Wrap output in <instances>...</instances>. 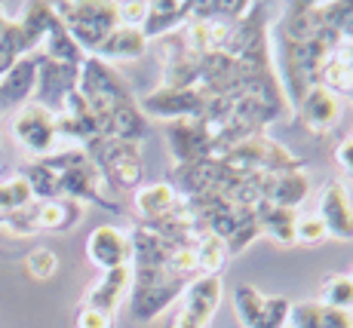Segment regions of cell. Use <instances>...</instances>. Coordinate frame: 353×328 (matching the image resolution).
<instances>
[{"label":"cell","mask_w":353,"mask_h":328,"mask_svg":"<svg viewBox=\"0 0 353 328\" xmlns=\"http://www.w3.org/2000/svg\"><path fill=\"white\" fill-rule=\"evenodd\" d=\"M83 221V206L74 200H46L37 203V230L46 234H68Z\"/></svg>","instance_id":"obj_27"},{"label":"cell","mask_w":353,"mask_h":328,"mask_svg":"<svg viewBox=\"0 0 353 328\" xmlns=\"http://www.w3.org/2000/svg\"><path fill=\"white\" fill-rule=\"evenodd\" d=\"M347 279H350V283H353V270H350V273H347Z\"/></svg>","instance_id":"obj_45"},{"label":"cell","mask_w":353,"mask_h":328,"mask_svg":"<svg viewBox=\"0 0 353 328\" xmlns=\"http://www.w3.org/2000/svg\"><path fill=\"white\" fill-rule=\"evenodd\" d=\"M148 16V3H117V19L120 25H129V28H141Z\"/></svg>","instance_id":"obj_42"},{"label":"cell","mask_w":353,"mask_h":328,"mask_svg":"<svg viewBox=\"0 0 353 328\" xmlns=\"http://www.w3.org/2000/svg\"><path fill=\"white\" fill-rule=\"evenodd\" d=\"M163 135H166L169 156L172 166H191L200 160H219L209 139L206 126L200 120H169L163 123Z\"/></svg>","instance_id":"obj_13"},{"label":"cell","mask_w":353,"mask_h":328,"mask_svg":"<svg viewBox=\"0 0 353 328\" xmlns=\"http://www.w3.org/2000/svg\"><path fill=\"white\" fill-rule=\"evenodd\" d=\"M212 95H206L200 86H188V90H172V86H157L154 92L141 95L139 107L145 117L160 120H200L206 114Z\"/></svg>","instance_id":"obj_9"},{"label":"cell","mask_w":353,"mask_h":328,"mask_svg":"<svg viewBox=\"0 0 353 328\" xmlns=\"http://www.w3.org/2000/svg\"><path fill=\"white\" fill-rule=\"evenodd\" d=\"M34 56H37V86H34L31 101L46 107L50 114H59L65 107L68 95L77 90L80 68L65 65V61H52L43 52H34Z\"/></svg>","instance_id":"obj_11"},{"label":"cell","mask_w":353,"mask_h":328,"mask_svg":"<svg viewBox=\"0 0 353 328\" xmlns=\"http://www.w3.org/2000/svg\"><path fill=\"white\" fill-rule=\"evenodd\" d=\"M320 328H353V310H335V307H323Z\"/></svg>","instance_id":"obj_43"},{"label":"cell","mask_w":353,"mask_h":328,"mask_svg":"<svg viewBox=\"0 0 353 328\" xmlns=\"http://www.w3.org/2000/svg\"><path fill=\"white\" fill-rule=\"evenodd\" d=\"M289 310H292L289 298H268L264 300L261 316L255 319L252 328H286L289 325Z\"/></svg>","instance_id":"obj_38"},{"label":"cell","mask_w":353,"mask_h":328,"mask_svg":"<svg viewBox=\"0 0 353 328\" xmlns=\"http://www.w3.org/2000/svg\"><path fill=\"white\" fill-rule=\"evenodd\" d=\"M34 86H37V56L31 52V56H22L0 77V111L28 105Z\"/></svg>","instance_id":"obj_23"},{"label":"cell","mask_w":353,"mask_h":328,"mask_svg":"<svg viewBox=\"0 0 353 328\" xmlns=\"http://www.w3.org/2000/svg\"><path fill=\"white\" fill-rule=\"evenodd\" d=\"M12 139L19 141L25 150H28L31 156H50L52 150H56V114H50L46 107L34 105H22L16 111V117H12Z\"/></svg>","instance_id":"obj_12"},{"label":"cell","mask_w":353,"mask_h":328,"mask_svg":"<svg viewBox=\"0 0 353 328\" xmlns=\"http://www.w3.org/2000/svg\"><path fill=\"white\" fill-rule=\"evenodd\" d=\"M148 50V40L141 28H129V25H117L111 34L105 37V43L96 50V59L101 61H135L141 59Z\"/></svg>","instance_id":"obj_26"},{"label":"cell","mask_w":353,"mask_h":328,"mask_svg":"<svg viewBox=\"0 0 353 328\" xmlns=\"http://www.w3.org/2000/svg\"><path fill=\"white\" fill-rule=\"evenodd\" d=\"M74 325L77 328H111L114 316L105 310H96V307H80L77 316H74Z\"/></svg>","instance_id":"obj_41"},{"label":"cell","mask_w":353,"mask_h":328,"mask_svg":"<svg viewBox=\"0 0 353 328\" xmlns=\"http://www.w3.org/2000/svg\"><path fill=\"white\" fill-rule=\"evenodd\" d=\"M191 276L175 273L169 267H132V283H129V316L135 322H154L163 316L169 304H175L185 295Z\"/></svg>","instance_id":"obj_4"},{"label":"cell","mask_w":353,"mask_h":328,"mask_svg":"<svg viewBox=\"0 0 353 328\" xmlns=\"http://www.w3.org/2000/svg\"><path fill=\"white\" fill-rule=\"evenodd\" d=\"M56 178H59V196H62V200H74V203H80V206L92 203V206H99L105 212H120L117 203L105 194V181H101L99 169L92 166V160L86 156V150L74 166L62 169Z\"/></svg>","instance_id":"obj_10"},{"label":"cell","mask_w":353,"mask_h":328,"mask_svg":"<svg viewBox=\"0 0 353 328\" xmlns=\"http://www.w3.org/2000/svg\"><path fill=\"white\" fill-rule=\"evenodd\" d=\"M132 200H135V212H139V224H157L163 218L185 209V200L175 194V187L169 181L141 184L132 194Z\"/></svg>","instance_id":"obj_21"},{"label":"cell","mask_w":353,"mask_h":328,"mask_svg":"<svg viewBox=\"0 0 353 328\" xmlns=\"http://www.w3.org/2000/svg\"><path fill=\"white\" fill-rule=\"evenodd\" d=\"M185 206L203 234H212L225 243L228 255H240L261 236L255 209L236 206L225 196H196V200H185Z\"/></svg>","instance_id":"obj_3"},{"label":"cell","mask_w":353,"mask_h":328,"mask_svg":"<svg viewBox=\"0 0 353 328\" xmlns=\"http://www.w3.org/2000/svg\"><path fill=\"white\" fill-rule=\"evenodd\" d=\"M323 239H329V234H325L323 221L316 212H310V215H301L298 212V221H295V245H320Z\"/></svg>","instance_id":"obj_39"},{"label":"cell","mask_w":353,"mask_h":328,"mask_svg":"<svg viewBox=\"0 0 353 328\" xmlns=\"http://www.w3.org/2000/svg\"><path fill=\"white\" fill-rule=\"evenodd\" d=\"M320 304L335 310H353V283L344 273H332L320 285Z\"/></svg>","instance_id":"obj_34"},{"label":"cell","mask_w":353,"mask_h":328,"mask_svg":"<svg viewBox=\"0 0 353 328\" xmlns=\"http://www.w3.org/2000/svg\"><path fill=\"white\" fill-rule=\"evenodd\" d=\"M0 230H6V234H12V236L40 234L37 230V200L28 203V206H22V209H16V212H10V215H3Z\"/></svg>","instance_id":"obj_37"},{"label":"cell","mask_w":353,"mask_h":328,"mask_svg":"<svg viewBox=\"0 0 353 328\" xmlns=\"http://www.w3.org/2000/svg\"><path fill=\"white\" fill-rule=\"evenodd\" d=\"M194 255H196V273L200 276H221L228 264V249L219 236L212 234H203L200 243L194 245Z\"/></svg>","instance_id":"obj_31"},{"label":"cell","mask_w":353,"mask_h":328,"mask_svg":"<svg viewBox=\"0 0 353 328\" xmlns=\"http://www.w3.org/2000/svg\"><path fill=\"white\" fill-rule=\"evenodd\" d=\"M258 190H261V203L283 209H298L310 194V175L304 169H292V172H274V175H255Z\"/></svg>","instance_id":"obj_18"},{"label":"cell","mask_w":353,"mask_h":328,"mask_svg":"<svg viewBox=\"0 0 353 328\" xmlns=\"http://www.w3.org/2000/svg\"><path fill=\"white\" fill-rule=\"evenodd\" d=\"M129 283H132V267H117V270H108L101 273V279L86 291L83 298V307H96V310H105V313H117L120 300L129 291Z\"/></svg>","instance_id":"obj_24"},{"label":"cell","mask_w":353,"mask_h":328,"mask_svg":"<svg viewBox=\"0 0 353 328\" xmlns=\"http://www.w3.org/2000/svg\"><path fill=\"white\" fill-rule=\"evenodd\" d=\"M264 300H268V295H261V291L249 283H243L234 289V313L240 316L243 328L255 325V319L261 316V310H264Z\"/></svg>","instance_id":"obj_33"},{"label":"cell","mask_w":353,"mask_h":328,"mask_svg":"<svg viewBox=\"0 0 353 328\" xmlns=\"http://www.w3.org/2000/svg\"><path fill=\"white\" fill-rule=\"evenodd\" d=\"M347 99H350V101H353V92H350V95H347Z\"/></svg>","instance_id":"obj_46"},{"label":"cell","mask_w":353,"mask_h":328,"mask_svg":"<svg viewBox=\"0 0 353 328\" xmlns=\"http://www.w3.org/2000/svg\"><path fill=\"white\" fill-rule=\"evenodd\" d=\"M28 203H34V196H31L28 181H25L22 175L0 181V221H3V215H10V212H16L22 206H28Z\"/></svg>","instance_id":"obj_35"},{"label":"cell","mask_w":353,"mask_h":328,"mask_svg":"<svg viewBox=\"0 0 353 328\" xmlns=\"http://www.w3.org/2000/svg\"><path fill=\"white\" fill-rule=\"evenodd\" d=\"M25 270L31 273V279L46 283V279H52L59 273V255L52 249H46V245H37V249H31L25 255Z\"/></svg>","instance_id":"obj_36"},{"label":"cell","mask_w":353,"mask_h":328,"mask_svg":"<svg viewBox=\"0 0 353 328\" xmlns=\"http://www.w3.org/2000/svg\"><path fill=\"white\" fill-rule=\"evenodd\" d=\"M52 10L86 56H96L105 37L120 25L117 3H105V0H62L52 3Z\"/></svg>","instance_id":"obj_6"},{"label":"cell","mask_w":353,"mask_h":328,"mask_svg":"<svg viewBox=\"0 0 353 328\" xmlns=\"http://www.w3.org/2000/svg\"><path fill=\"white\" fill-rule=\"evenodd\" d=\"M194 16V0H154L148 3V16L141 22L145 40H163L169 34L181 31Z\"/></svg>","instance_id":"obj_20"},{"label":"cell","mask_w":353,"mask_h":328,"mask_svg":"<svg viewBox=\"0 0 353 328\" xmlns=\"http://www.w3.org/2000/svg\"><path fill=\"white\" fill-rule=\"evenodd\" d=\"M320 316H323L320 300H301V304H292L289 325L292 328H320Z\"/></svg>","instance_id":"obj_40"},{"label":"cell","mask_w":353,"mask_h":328,"mask_svg":"<svg viewBox=\"0 0 353 328\" xmlns=\"http://www.w3.org/2000/svg\"><path fill=\"white\" fill-rule=\"evenodd\" d=\"M255 218L261 234H268L270 239H276L280 245H295V221H298V209H283V206H270V203H258Z\"/></svg>","instance_id":"obj_28"},{"label":"cell","mask_w":353,"mask_h":328,"mask_svg":"<svg viewBox=\"0 0 353 328\" xmlns=\"http://www.w3.org/2000/svg\"><path fill=\"white\" fill-rule=\"evenodd\" d=\"M56 135H59V139L74 141L77 147H86L92 139H101L99 123H96V114L90 111L86 99H83V95H80L77 90L68 95L65 107L56 114Z\"/></svg>","instance_id":"obj_17"},{"label":"cell","mask_w":353,"mask_h":328,"mask_svg":"<svg viewBox=\"0 0 353 328\" xmlns=\"http://www.w3.org/2000/svg\"><path fill=\"white\" fill-rule=\"evenodd\" d=\"M320 215L323 227L329 236L341 239V243H350L353 239V203H350V194L341 181H329L320 194Z\"/></svg>","instance_id":"obj_16"},{"label":"cell","mask_w":353,"mask_h":328,"mask_svg":"<svg viewBox=\"0 0 353 328\" xmlns=\"http://www.w3.org/2000/svg\"><path fill=\"white\" fill-rule=\"evenodd\" d=\"M298 120L304 123V129L314 135H329L335 129V123L341 120V101L338 95H332L325 86H314L301 101L295 105Z\"/></svg>","instance_id":"obj_19"},{"label":"cell","mask_w":353,"mask_h":328,"mask_svg":"<svg viewBox=\"0 0 353 328\" xmlns=\"http://www.w3.org/2000/svg\"><path fill=\"white\" fill-rule=\"evenodd\" d=\"M221 160L228 163L234 172L240 175H274V172H292V169H304V163L295 154L270 139L268 132H258L234 145Z\"/></svg>","instance_id":"obj_8"},{"label":"cell","mask_w":353,"mask_h":328,"mask_svg":"<svg viewBox=\"0 0 353 328\" xmlns=\"http://www.w3.org/2000/svg\"><path fill=\"white\" fill-rule=\"evenodd\" d=\"M169 184L181 200H196V196H225L234 203L240 184L246 175L234 172L225 160H200L191 166H172L169 169Z\"/></svg>","instance_id":"obj_7"},{"label":"cell","mask_w":353,"mask_h":328,"mask_svg":"<svg viewBox=\"0 0 353 328\" xmlns=\"http://www.w3.org/2000/svg\"><path fill=\"white\" fill-rule=\"evenodd\" d=\"M77 92L96 114L101 139H123L139 145L148 135V117L141 114L139 99L129 90L126 77L114 65L86 56V61L80 65Z\"/></svg>","instance_id":"obj_1"},{"label":"cell","mask_w":353,"mask_h":328,"mask_svg":"<svg viewBox=\"0 0 353 328\" xmlns=\"http://www.w3.org/2000/svg\"><path fill=\"white\" fill-rule=\"evenodd\" d=\"M92 166L99 169L105 187L120 190V194H135L145 181V160L135 141L123 139H92L83 147Z\"/></svg>","instance_id":"obj_5"},{"label":"cell","mask_w":353,"mask_h":328,"mask_svg":"<svg viewBox=\"0 0 353 328\" xmlns=\"http://www.w3.org/2000/svg\"><path fill=\"white\" fill-rule=\"evenodd\" d=\"M37 52H43V56L52 59V61H65V65H74V68H80V65L86 61V52L80 50L77 43H74V37L68 34L65 25L59 22V16L52 19V25L46 28V37H43V43H40Z\"/></svg>","instance_id":"obj_29"},{"label":"cell","mask_w":353,"mask_h":328,"mask_svg":"<svg viewBox=\"0 0 353 328\" xmlns=\"http://www.w3.org/2000/svg\"><path fill=\"white\" fill-rule=\"evenodd\" d=\"M320 86H325L332 95H350L353 92V52H350L347 43L325 59V65L320 71Z\"/></svg>","instance_id":"obj_30"},{"label":"cell","mask_w":353,"mask_h":328,"mask_svg":"<svg viewBox=\"0 0 353 328\" xmlns=\"http://www.w3.org/2000/svg\"><path fill=\"white\" fill-rule=\"evenodd\" d=\"M335 160H338V166L344 169V172L353 178V132L347 135V139L338 145V150H335Z\"/></svg>","instance_id":"obj_44"},{"label":"cell","mask_w":353,"mask_h":328,"mask_svg":"<svg viewBox=\"0 0 353 328\" xmlns=\"http://www.w3.org/2000/svg\"><path fill=\"white\" fill-rule=\"evenodd\" d=\"M129 245H132V267H169L175 252L145 224H135L129 230Z\"/></svg>","instance_id":"obj_25"},{"label":"cell","mask_w":353,"mask_h":328,"mask_svg":"<svg viewBox=\"0 0 353 328\" xmlns=\"http://www.w3.org/2000/svg\"><path fill=\"white\" fill-rule=\"evenodd\" d=\"M86 258L108 273L117 267H132V245H129V234L114 224H101L86 239Z\"/></svg>","instance_id":"obj_15"},{"label":"cell","mask_w":353,"mask_h":328,"mask_svg":"<svg viewBox=\"0 0 353 328\" xmlns=\"http://www.w3.org/2000/svg\"><path fill=\"white\" fill-rule=\"evenodd\" d=\"M344 46V37L335 28L323 25V31L316 37L304 40V43H289V40H276V59H280V86L286 92L289 107L295 111V105L304 99L314 86H320V71L325 59L332 52H338Z\"/></svg>","instance_id":"obj_2"},{"label":"cell","mask_w":353,"mask_h":328,"mask_svg":"<svg viewBox=\"0 0 353 328\" xmlns=\"http://www.w3.org/2000/svg\"><path fill=\"white\" fill-rule=\"evenodd\" d=\"M225 285L221 276H194L181 295V310L175 316V328H206L219 313Z\"/></svg>","instance_id":"obj_14"},{"label":"cell","mask_w":353,"mask_h":328,"mask_svg":"<svg viewBox=\"0 0 353 328\" xmlns=\"http://www.w3.org/2000/svg\"><path fill=\"white\" fill-rule=\"evenodd\" d=\"M323 3H310V0H298V3H286L276 28V40H289V43H304V40L316 37L323 31Z\"/></svg>","instance_id":"obj_22"},{"label":"cell","mask_w":353,"mask_h":328,"mask_svg":"<svg viewBox=\"0 0 353 328\" xmlns=\"http://www.w3.org/2000/svg\"><path fill=\"white\" fill-rule=\"evenodd\" d=\"M22 178L28 181L31 196H34L37 203L59 200V178H56V172H52V169H46L40 160H34V163H28V166H25Z\"/></svg>","instance_id":"obj_32"}]
</instances>
